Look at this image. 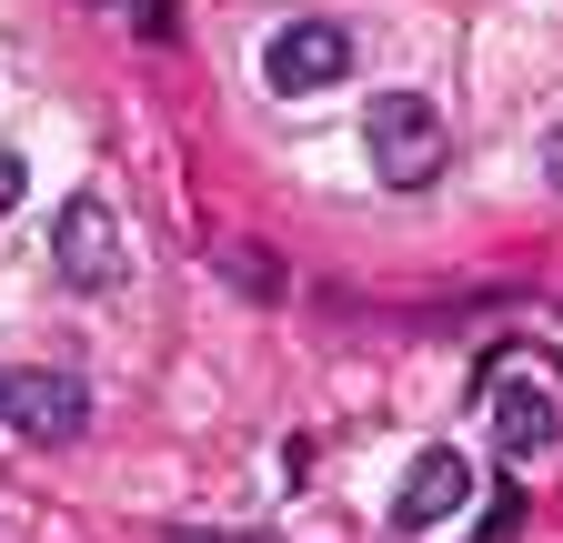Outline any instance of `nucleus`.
<instances>
[{"mask_svg":"<svg viewBox=\"0 0 563 543\" xmlns=\"http://www.w3.org/2000/svg\"><path fill=\"white\" fill-rule=\"evenodd\" d=\"M483 402H493V443L504 463H533L563 443V373L543 353H493L483 363Z\"/></svg>","mask_w":563,"mask_h":543,"instance_id":"nucleus-1","label":"nucleus"},{"mask_svg":"<svg viewBox=\"0 0 563 543\" xmlns=\"http://www.w3.org/2000/svg\"><path fill=\"white\" fill-rule=\"evenodd\" d=\"M363 152H373V171L393 191H433L443 162H453V131H443V111L422 91H373L363 101Z\"/></svg>","mask_w":563,"mask_h":543,"instance_id":"nucleus-2","label":"nucleus"},{"mask_svg":"<svg viewBox=\"0 0 563 543\" xmlns=\"http://www.w3.org/2000/svg\"><path fill=\"white\" fill-rule=\"evenodd\" d=\"M51 262H60V282H70V292H121V282H131V242H121V222L101 212L91 191H81V201H60V222H51Z\"/></svg>","mask_w":563,"mask_h":543,"instance_id":"nucleus-3","label":"nucleus"},{"mask_svg":"<svg viewBox=\"0 0 563 543\" xmlns=\"http://www.w3.org/2000/svg\"><path fill=\"white\" fill-rule=\"evenodd\" d=\"M352 71V31L342 21H282L272 41H262V81L282 91V101H312V91H332Z\"/></svg>","mask_w":563,"mask_h":543,"instance_id":"nucleus-4","label":"nucleus"},{"mask_svg":"<svg viewBox=\"0 0 563 543\" xmlns=\"http://www.w3.org/2000/svg\"><path fill=\"white\" fill-rule=\"evenodd\" d=\"M473 484H483V473H473L453 443H422L412 473H402V494H393V533H443V523L473 503Z\"/></svg>","mask_w":563,"mask_h":543,"instance_id":"nucleus-5","label":"nucleus"},{"mask_svg":"<svg viewBox=\"0 0 563 543\" xmlns=\"http://www.w3.org/2000/svg\"><path fill=\"white\" fill-rule=\"evenodd\" d=\"M0 423H21L31 443H70L91 423V392L70 383V373H21L11 392H0Z\"/></svg>","mask_w":563,"mask_h":543,"instance_id":"nucleus-6","label":"nucleus"},{"mask_svg":"<svg viewBox=\"0 0 563 543\" xmlns=\"http://www.w3.org/2000/svg\"><path fill=\"white\" fill-rule=\"evenodd\" d=\"M514 523H523V494H493V513L473 523V543H514Z\"/></svg>","mask_w":563,"mask_h":543,"instance_id":"nucleus-7","label":"nucleus"},{"mask_svg":"<svg viewBox=\"0 0 563 543\" xmlns=\"http://www.w3.org/2000/svg\"><path fill=\"white\" fill-rule=\"evenodd\" d=\"M21 191H31V162H21V152H0V222L21 212Z\"/></svg>","mask_w":563,"mask_h":543,"instance_id":"nucleus-8","label":"nucleus"},{"mask_svg":"<svg viewBox=\"0 0 563 543\" xmlns=\"http://www.w3.org/2000/svg\"><path fill=\"white\" fill-rule=\"evenodd\" d=\"M543 181H553V191H563V121H553V131H543Z\"/></svg>","mask_w":563,"mask_h":543,"instance_id":"nucleus-9","label":"nucleus"},{"mask_svg":"<svg viewBox=\"0 0 563 543\" xmlns=\"http://www.w3.org/2000/svg\"><path fill=\"white\" fill-rule=\"evenodd\" d=\"M172 543H242V533H172Z\"/></svg>","mask_w":563,"mask_h":543,"instance_id":"nucleus-10","label":"nucleus"},{"mask_svg":"<svg viewBox=\"0 0 563 543\" xmlns=\"http://www.w3.org/2000/svg\"><path fill=\"white\" fill-rule=\"evenodd\" d=\"M0 392H11V383H0Z\"/></svg>","mask_w":563,"mask_h":543,"instance_id":"nucleus-11","label":"nucleus"}]
</instances>
